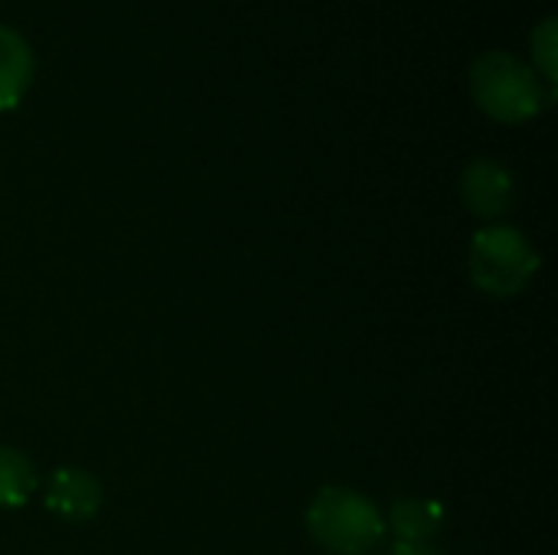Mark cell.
I'll use <instances>...</instances> for the list:
<instances>
[{"label": "cell", "mask_w": 558, "mask_h": 555, "mask_svg": "<svg viewBox=\"0 0 558 555\" xmlns=\"http://www.w3.org/2000/svg\"><path fill=\"white\" fill-rule=\"evenodd\" d=\"M471 95L494 121L520 124L536 118L556 92L536 75L530 62L513 52L494 49L471 65Z\"/></svg>", "instance_id": "1"}, {"label": "cell", "mask_w": 558, "mask_h": 555, "mask_svg": "<svg viewBox=\"0 0 558 555\" xmlns=\"http://www.w3.org/2000/svg\"><path fill=\"white\" fill-rule=\"evenodd\" d=\"M307 533L333 555H366L386 536V520L366 494L324 487L307 507Z\"/></svg>", "instance_id": "2"}, {"label": "cell", "mask_w": 558, "mask_h": 555, "mask_svg": "<svg viewBox=\"0 0 558 555\" xmlns=\"http://www.w3.org/2000/svg\"><path fill=\"white\" fill-rule=\"evenodd\" d=\"M468 268L477 291L513 298L539 272V252L517 226H487L471 239Z\"/></svg>", "instance_id": "3"}, {"label": "cell", "mask_w": 558, "mask_h": 555, "mask_svg": "<svg viewBox=\"0 0 558 555\" xmlns=\"http://www.w3.org/2000/svg\"><path fill=\"white\" fill-rule=\"evenodd\" d=\"M461 196H464V206L490 222V219H500L510 206H513V196H517V183H513V173L494 160V157H477L464 167V177H461Z\"/></svg>", "instance_id": "4"}, {"label": "cell", "mask_w": 558, "mask_h": 555, "mask_svg": "<svg viewBox=\"0 0 558 555\" xmlns=\"http://www.w3.org/2000/svg\"><path fill=\"white\" fill-rule=\"evenodd\" d=\"M43 504L49 514L69 523H85L101 507V484L82 468H59L46 481Z\"/></svg>", "instance_id": "5"}, {"label": "cell", "mask_w": 558, "mask_h": 555, "mask_svg": "<svg viewBox=\"0 0 558 555\" xmlns=\"http://www.w3.org/2000/svg\"><path fill=\"white\" fill-rule=\"evenodd\" d=\"M33 69L36 59L29 43L16 29L0 26V111L20 105V98L33 82Z\"/></svg>", "instance_id": "6"}, {"label": "cell", "mask_w": 558, "mask_h": 555, "mask_svg": "<svg viewBox=\"0 0 558 555\" xmlns=\"http://www.w3.org/2000/svg\"><path fill=\"white\" fill-rule=\"evenodd\" d=\"M445 527V507L432 497H399L389 510V527L402 543H432Z\"/></svg>", "instance_id": "7"}, {"label": "cell", "mask_w": 558, "mask_h": 555, "mask_svg": "<svg viewBox=\"0 0 558 555\" xmlns=\"http://www.w3.org/2000/svg\"><path fill=\"white\" fill-rule=\"evenodd\" d=\"M36 491V471L26 455L0 445V510H20Z\"/></svg>", "instance_id": "8"}, {"label": "cell", "mask_w": 558, "mask_h": 555, "mask_svg": "<svg viewBox=\"0 0 558 555\" xmlns=\"http://www.w3.org/2000/svg\"><path fill=\"white\" fill-rule=\"evenodd\" d=\"M533 62H536V75L556 92L558 79V23L556 16H546L536 29H533Z\"/></svg>", "instance_id": "9"}, {"label": "cell", "mask_w": 558, "mask_h": 555, "mask_svg": "<svg viewBox=\"0 0 558 555\" xmlns=\"http://www.w3.org/2000/svg\"><path fill=\"white\" fill-rule=\"evenodd\" d=\"M389 555H441L435 543H402L396 540V546L389 550Z\"/></svg>", "instance_id": "10"}]
</instances>
